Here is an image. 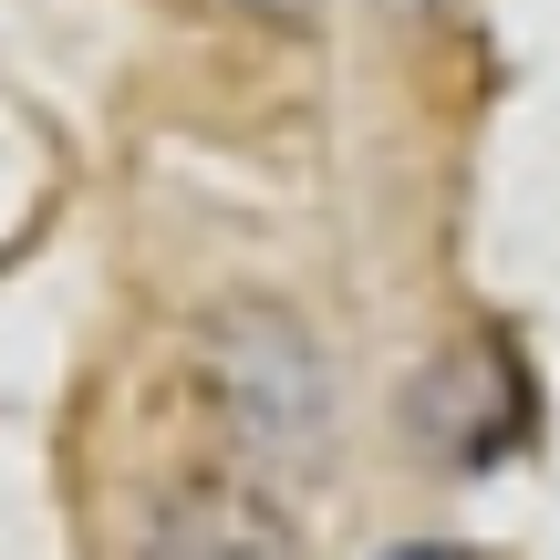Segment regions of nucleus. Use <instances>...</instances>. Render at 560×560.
Listing matches in <instances>:
<instances>
[{
	"label": "nucleus",
	"instance_id": "f257e3e1",
	"mask_svg": "<svg viewBox=\"0 0 560 560\" xmlns=\"http://www.w3.org/2000/svg\"><path fill=\"white\" fill-rule=\"evenodd\" d=\"M395 560H467V550H436V540H416V550H395Z\"/></svg>",
	"mask_w": 560,
	"mask_h": 560
},
{
	"label": "nucleus",
	"instance_id": "f03ea898",
	"mask_svg": "<svg viewBox=\"0 0 560 560\" xmlns=\"http://www.w3.org/2000/svg\"><path fill=\"white\" fill-rule=\"evenodd\" d=\"M249 11H301V0H249Z\"/></svg>",
	"mask_w": 560,
	"mask_h": 560
}]
</instances>
